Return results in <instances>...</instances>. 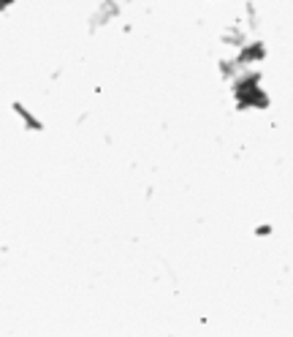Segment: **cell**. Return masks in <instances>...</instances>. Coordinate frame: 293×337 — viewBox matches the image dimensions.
<instances>
[{"instance_id":"2","label":"cell","mask_w":293,"mask_h":337,"mask_svg":"<svg viewBox=\"0 0 293 337\" xmlns=\"http://www.w3.org/2000/svg\"><path fill=\"white\" fill-rule=\"evenodd\" d=\"M11 6H14V0H0V14H3L6 9H11Z\"/></svg>"},{"instance_id":"1","label":"cell","mask_w":293,"mask_h":337,"mask_svg":"<svg viewBox=\"0 0 293 337\" xmlns=\"http://www.w3.org/2000/svg\"><path fill=\"white\" fill-rule=\"evenodd\" d=\"M11 109H14V114H19V117L25 120V128H30V131H44V123H41V120H38L33 112L25 109V104H14Z\"/></svg>"}]
</instances>
